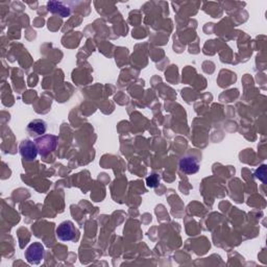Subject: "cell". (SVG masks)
<instances>
[{
    "label": "cell",
    "mask_w": 267,
    "mask_h": 267,
    "mask_svg": "<svg viewBox=\"0 0 267 267\" xmlns=\"http://www.w3.org/2000/svg\"><path fill=\"white\" fill-rule=\"evenodd\" d=\"M57 237L60 239L61 241L67 242V241H73L76 240L78 236V231L76 228L75 224L70 220H66V222H63L59 225L57 228Z\"/></svg>",
    "instance_id": "obj_1"
},
{
    "label": "cell",
    "mask_w": 267,
    "mask_h": 267,
    "mask_svg": "<svg viewBox=\"0 0 267 267\" xmlns=\"http://www.w3.org/2000/svg\"><path fill=\"white\" fill-rule=\"evenodd\" d=\"M35 142L37 144V147H38L39 153L42 156H45L56 149L58 138L57 136L53 135H43L39 138H37Z\"/></svg>",
    "instance_id": "obj_2"
},
{
    "label": "cell",
    "mask_w": 267,
    "mask_h": 267,
    "mask_svg": "<svg viewBox=\"0 0 267 267\" xmlns=\"http://www.w3.org/2000/svg\"><path fill=\"white\" fill-rule=\"evenodd\" d=\"M44 246L40 242H34L25 251V259L30 264H40L44 259Z\"/></svg>",
    "instance_id": "obj_3"
},
{
    "label": "cell",
    "mask_w": 267,
    "mask_h": 267,
    "mask_svg": "<svg viewBox=\"0 0 267 267\" xmlns=\"http://www.w3.org/2000/svg\"><path fill=\"white\" fill-rule=\"evenodd\" d=\"M19 152L25 161H34L39 153L36 142L31 140H23L19 145Z\"/></svg>",
    "instance_id": "obj_4"
},
{
    "label": "cell",
    "mask_w": 267,
    "mask_h": 267,
    "mask_svg": "<svg viewBox=\"0 0 267 267\" xmlns=\"http://www.w3.org/2000/svg\"><path fill=\"white\" fill-rule=\"evenodd\" d=\"M180 169L186 174H194L198 171L199 165L195 158L192 156H185L180 161Z\"/></svg>",
    "instance_id": "obj_5"
},
{
    "label": "cell",
    "mask_w": 267,
    "mask_h": 267,
    "mask_svg": "<svg viewBox=\"0 0 267 267\" xmlns=\"http://www.w3.org/2000/svg\"><path fill=\"white\" fill-rule=\"evenodd\" d=\"M47 130V124L42 119H35L27 125V132L32 137L43 136Z\"/></svg>",
    "instance_id": "obj_6"
},
{
    "label": "cell",
    "mask_w": 267,
    "mask_h": 267,
    "mask_svg": "<svg viewBox=\"0 0 267 267\" xmlns=\"http://www.w3.org/2000/svg\"><path fill=\"white\" fill-rule=\"evenodd\" d=\"M48 6V11L53 13V14H58L59 16L65 18L70 15V10L69 7L66 6L63 2H58V1H50L47 4Z\"/></svg>",
    "instance_id": "obj_7"
},
{
    "label": "cell",
    "mask_w": 267,
    "mask_h": 267,
    "mask_svg": "<svg viewBox=\"0 0 267 267\" xmlns=\"http://www.w3.org/2000/svg\"><path fill=\"white\" fill-rule=\"evenodd\" d=\"M146 183H147V186L149 187H156L159 184V178H158V176H156V174H153V176H151L150 178H147Z\"/></svg>",
    "instance_id": "obj_8"
}]
</instances>
